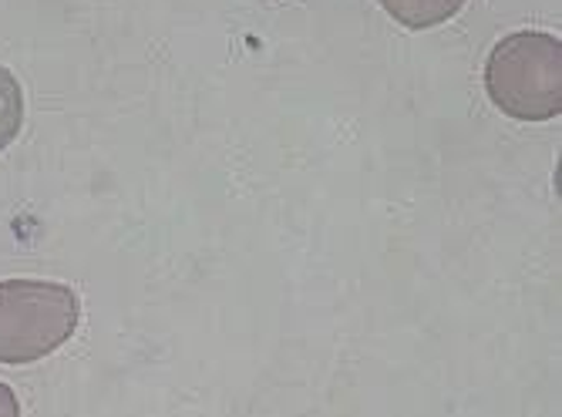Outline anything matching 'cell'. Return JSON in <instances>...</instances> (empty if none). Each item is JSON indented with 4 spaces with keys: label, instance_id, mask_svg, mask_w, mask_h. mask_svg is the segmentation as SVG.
Segmentation results:
<instances>
[{
    "label": "cell",
    "instance_id": "obj_1",
    "mask_svg": "<svg viewBox=\"0 0 562 417\" xmlns=\"http://www.w3.org/2000/svg\"><path fill=\"white\" fill-rule=\"evenodd\" d=\"M485 91L516 122H549L562 112V41L546 31L502 37L485 61Z\"/></svg>",
    "mask_w": 562,
    "mask_h": 417
},
{
    "label": "cell",
    "instance_id": "obj_2",
    "mask_svg": "<svg viewBox=\"0 0 562 417\" xmlns=\"http://www.w3.org/2000/svg\"><path fill=\"white\" fill-rule=\"evenodd\" d=\"M81 324L78 293L50 280H0V363H34L61 350Z\"/></svg>",
    "mask_w": 562,
    "mask_h": 417
},
{
    "label": "cell",
    "instance_id": "obj_3",
    "mask_svg": "<svg viewBox=\"0 0 562 417\" xmlns=\"http://www.w3.org/2000/svg\"><path fill=\"white\" fill-rule=\"evenodd\" d=\"M378 4L407 31H428L451 21L469 0H378Z\"/></svg>",
    "mask_w": 562,
    "mask_h": 417
},
{
    "label": "cell",
    "instance_id": "obj_4",
    "mask_svg": "<svg viewBox=\"0 0 562 417\" xmlns=\"http://www.w3.org/2000/svg\"><path fill=\"white\" fill-rule=\"evenodd\" d=\"M21 122H24L21 84H18V78L8 68H0V148H8L18 138Z\"/></svg>",
    "mask_w": 562,
    "mask_h": 417
},
{
    "label": "cell",
    "instance_id": "obj_5",
    "mask_svg": "<svg viewBox=\"0 0 562 417\" xmlns=\"http://www.w3.org/2000/svg\"><path fill=\"white\" fill-rule=\"evenodd\" d=\"M0 417H21V404H18V394L0 384Z\"/></svg>",
    "mask_w": 562,
    "mask_h": 417
}]
</instances>
